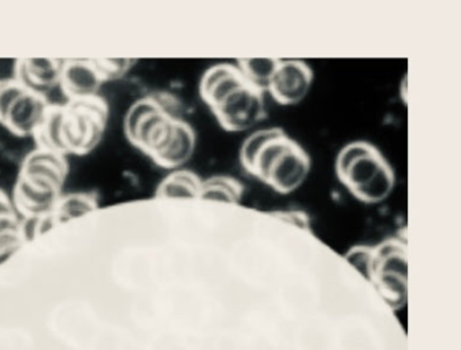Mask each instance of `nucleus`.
Segmentation results:
<instances>
[{"instance_id":"obj_4","label":"nucleus","mask_w":461,"mask_h":350,"mask_svg":"<svg viewBox=\"0 0 461 350\" xmlns=\"http://www.w3.org/2000/svg\"><path fill=\"white\" fill-rule=\"evenodd\" d=\"M313 70L300 59H279L266 91L281 106H296L310 94Z\"/></svg>"},{"instance_id":"obj_18","label":"nucleus","mask_w":461,"mask_h":350,"mask_svg":"<svg viewBox=\"0 0 461 350\" xmlns=\"http://www.w3.org/2000/svg\"><path fill=\"white\" fill-rule=\"evenodd\" d=\"M7 215H14L12 205L4 194H0V217H7Z\"/></svg>"},{"instance_id":"obj_2","label":"nucleus","mask_w":461,"mask_h":350,"mask_svg":"<svg viewBox=\"0 0 461 350\" xmlns=\"http://www.w3.org/2000/svg\"><path fill=\"white\" fill-rule=\"evenodd\" d=\"M339 183L365 204H379L392 194L396 174L378 147L368 141H352L337 155Z\"/></svg>"},{"instance_id":"obj_3","label":"nucleus","mask_w":461,"mask_h":350,"mask_svg":"<svg viewBox=\"0 0 461 350\" xmlns=\"http://www.w3.org/2000/svg\"><path fill=\"white\" fill-rule=\"evenodd\" d=\"M205 104L226 131L249 130L267 117L265 91L242 73L221 78L208 94Z\"/></svg>"},{"instance_id":"obj_1","label":"nucleus","mask_w":461,"mask_h":350,"mask_svg":"<svg viewBox=\"0 0 461 350\" xmlns=\"http://www.w3.org/2000/svg\"><path fill=\"white\" fill-rule=\"evenodd\" d=\"M240 162L248 174L281 194L302 188L312 166L310 154L282 128L249 134L240 149Z\"/></svg>"},{"instance_id":"obj_12","label":"nucleus","mask_w":461,"mask_h":350,"mask_svg":"<svg viewBox=\"0 0 461 350\" xmlns=\"http://www.w3.org/2000/svg\"><path fill=\"white\" fill-rule=\"evenodd\" d=\"M239 68L242 75L251 81L254 85L259 86L266 92L279 59L276 58H251V59H239Z\"/></svg>"},{"instance_id":"obj_16","label":"nucleus","mask_w":461,"mask_h":350,"mask_svg":"<svg viewBox=\"0 0 461 350\" xmlns=\"http://www.w3.org/2000/svg\"><path fill=\"white\" fill-rule=\"evenodd\" d=\"M23 241V238L21 231L0 234V254H4V252H17Z\"/></svg>"},{"instance_id":"obj_6","label":"nucleus","mask_w":461,"mask_h":350,"mask_svg":"<svg viewBox=\"0 0 461 350\" xmlns=\"http://www.w3.org/2000/svg\"><path fill=\"white\" fill-rule=\"evenodd\" d=\"M194 148H196V131L185 121L178 120L170 144L155 159V162L166 168L180 167L194 157Z\"/></svg>"},{"instance_id":"obj_10","label":"nucleus","mask_w":461,"mask_h":350,"mask_svg":"<svg viewBox=\"0 0 461 350\" xmlns=\"http://www.w3.org/2000/svg\"><path fill=\"white\" fill-rule=\"evenodd\" d=\"M20 76L28 88L39 91L57 83L62 76V66H58L55 60L32 59L21 66Z\"/></svg>"},{"instance_id":"obj_17","label":"nucleus","mask_w":461,"mask_h":350,"mask_svg":"<svg viewBox=\"0 0 461 350\" xmlns=\"http://www.w3.org/2000/svg\"><path fill=\"white\" fill-rule=\"evenodd\" d=\"M13 231H21L20 223L17 222L14 215L0 217V234L13 233Z\"/></svg>"},{"instance_id":"obj_11","label":"nucleus","mask_w":461,"mask_h":350,"mask_svg":"<svg viewBox=\"0 0 461 350\" xmlns=\"http://www.w3.org/2000/svg\"><path fill=\"white\" fill-rule=\"evenodd\" d=\"M17 196L18 202L26 212L33 217H41V215L51 211L52 205L57 200L58 192L46 191V189L32 185L23 177L17 186Z\"/></svg>"},{"instance_id":"obj_9","label":"nucleus","mask_w":461,"mask_h":350,"mask_svg":"<svg viewBox=\"0 0 461 350\" xmlns=\"http://www.w3.org/2000/svg\"><path fill=\"white\" fill-rule=\"evenodd\" d=\"M245 186L231 175H212L203 180L200 199L239 204L244 197Z\"/></svg>"},{"instance_id":"obj_19","label":"nucleus","mask_w":461,"mask_h":350,"mask_svg":"<svg viewBox=\"0 0 461 350\" xmlns=\"http://www.w3.org/2000/svg\"><path fill=\"white\" fill-rule=\"evenodd\" d=\"M0 194H2V193H0Z\"/></svg>"},{"instance_id":"obj_13","label":"nucleus","mask_w":461,"mask_h":350,"mask_svg":"<svg viewBox=\"0 0 461 350\" xmlns=\"http://www.w3.org/2000/svg\"><path fill=\"white\" fill-rule=\"evenodd\" d=\"M162 107L163 103L159 102L158 99L140 100L134 106H131L128 115H126L125 121V130L129 139H133L137 128H139L140 123H141V121H143L147 115L158 112V110L162 109Z\"/></svg>"},{"instance_id":"obj_14","label":"nucleus","mask_w":461,"mask_h":350,"mask_svg":"<svg viewBox=\"0 0 461 350\" xmlns=\"http://www.w3.org/2000/svg\"><path fill=\"white\" fill-rule=\"evenodd\" d=\"M95 204L88 196H68L63 199L59 204V218L63 220H75V218L83 217L94 210Z\"/></svg>"},{"instance_id":"obj_8","label":"nucleus","mask_w":461,"mask_h":350,"mask_svg":"<svg viewBox=\"0 0 461 350\" xmlns=\"http://www.w3.org/2000/svg\"><path fill=\"white\" fill-rule=\"evenodd\" d=\"M203 180L194 171L176 170L160 184L157 194L165 199H200Z\"/></svg>"},{"instance_id":"obj_5","label":"nucleus","mask_w":461,"mask_h":350,"mask_svg":"<svg viewBox=\"0 0 461 350\" xmlns=\"http://www.w3.org/2000/svg\"><path fill=\"white\" fill-rule=\"evenodd\" d=\"M46 115L44 100L36 92L26 91L14 103L5 123L15 133L29 134L43 126Z\"/></svg>"},{"instance_id":"obj_15","label":"nucleus","mask_w":461,"mask_h":350,"mask_svg":"<svg viewBox=\"0 0 461 350\" xmlns=\"http://www.w3.org/2000/svg\"><path fill=\"white\" fill-rule=\"evenodd\" d=\"M28 89L18 84H0V121H6L14 103L23 96Z\"/></svg>"},{"instance_id":"obj_7","label":"nucleus","mask_w":461,"mask_h":350,"mask_svg":"<svg viewBox=\"0 0 461 350\" xmlns=\"http://www.w3.org/2000/svg\"><path fill=\"white\" fill-rule=\"evenodd\" d=\"M62 81L68 94L77 97H88L99 88L102 75L89 63L73 62L63 68Z\"/></svg>"}]
</instances>
